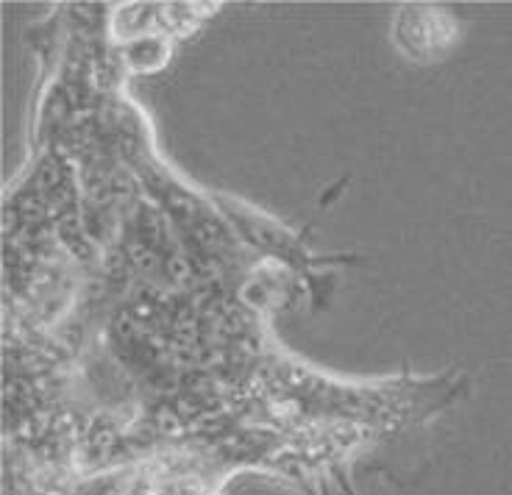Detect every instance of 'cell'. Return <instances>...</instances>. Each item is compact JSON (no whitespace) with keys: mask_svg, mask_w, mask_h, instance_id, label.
<instances>
[{"mask_svg":"<svg viewBox=\"0 0 512 495\" xmlns=\"http://www.w3.org/2000/svg\"><path fill=\"white\" fill-rule=\"evenodd\" d=\"M393 42L412 62L432 64L446 59L457 48L460 26L443 6L410 3L401 6L393 17Z\"/></svg>","mask_w":512,"mask_h":495,"instance_id":"6da1fadb","label":"cell"},{"mask_svg":"<svg viewBox=\"0 0 512 495\" xmlns=\"http://www.w3.org/2000/svg\"><path fill=\"white\" fill-rule=\"evenodd\" d=\"M334 479H337V484H340V490H343V495H357V493H354V487L348 484L346 473H340V470H337V473H334Z\"/></svg>","mask_w":512,"mask_h":495,"instance_id":"7a4b0ae2","label":"cell"},{"mask_svg":"<svg viewBox=\"0 0 512 495\" xmlns=\"http://www.w3.org/2000/svg\"><path fill=\"white\" fill-rule=\"evenodd\" d=\"M320 487H323V490H320V493H323V495H332V490H329V484L323 482V484H320Z\"/></svg>","mask_w":512,"mask_h":495,"instance_id":"3957f363","label":"cell"}]
</instances>
